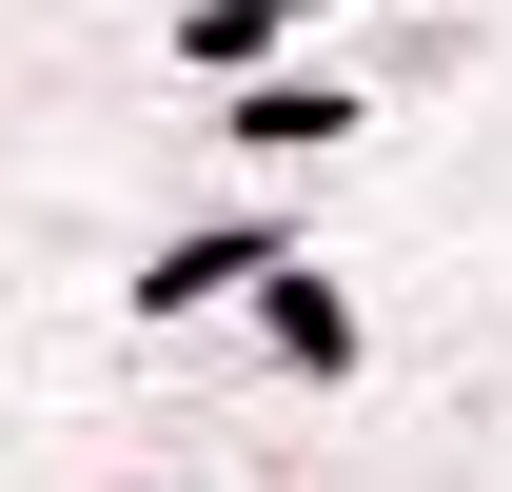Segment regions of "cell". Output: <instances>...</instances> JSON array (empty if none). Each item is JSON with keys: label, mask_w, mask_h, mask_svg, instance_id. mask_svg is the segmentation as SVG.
I'll return each mask as SVG.
<instances>
[{"label": "cell", "mask_w": 512, "mask_h": 492, "mask_svg": "<svg viewBox=\"0 0 512 492\" xmlns=\"http://www.w3.org/2000/svg\"><path fill=\"white\" fill-rule=\"evenodd\" d=\"M237 276H276V237H256V217H237V237H178L138 296H158V315H197V296H237Z\"/></svg>", "instance_id": "cell-1"}, {"label": "cell", "mask_w": 512, "mask_h": 492, "mask_svg": "<svg viewBox=\"0 0 512 492\" xmlns=\"http://www.w3.org/2000/svg\"><path fill=\"white\" fill-rule=\"evenodd\" d=\"M335 119H355V99H316V79H256V99H237L217 138H256V158H296V138H335Z\"/></svg>", "instance_id": "cell-2"}, {"label": "cell", "mask_w": 512, "mask_h": 492, "mask_svg": "<svg viewBox=\"0 0 512 492\" xmlns=\"http://www.w3.org/2000/svg\"><path fill=\"white\" fill-rule=\"evenodd\" d=\"M276 20H316V0H197L178 40H197V60H256V40H276Z\"/></svg>", "instance_id": "cell-3"}]
</instances>
